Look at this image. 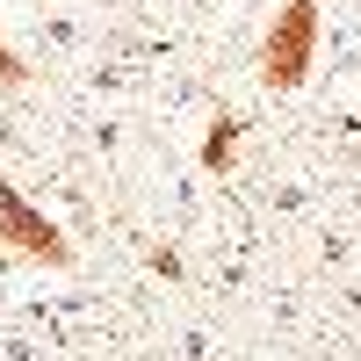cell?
Here are the masks:
<instances>
[{"mask_svg": "<svg viewBox=\"0 0 361 361\" xmlns=\"http://www.w3.org/2000/svg\"><path fill=\"white\" fill-rule=\"evenodd\" d=\"M0 246L22 253V260H44V267H73V246H66V231H58L44 209H29L22 188L8 173H0Z\"/></svg>", "mask_w": 361, "mask_h": 361, "instance_id": "cell-2", "label": "cell"}, {"mask_svg": "<svg viewBox=\"0 0 361 361\" xmlns=\"http://www.w3.org/2000/svg\"><path fill=\"white\" fill-rule=\"evenodd\" d=\"M238 137H246V116H217V123H209V137H202V166H209V173H231Z\"/></svg>", "mask_w": 361, "mask_h": 361, "instance_id": "cell-3", "label": "cell"}, {"mask_svg": "<svg viewBox=\"0 0 361 361\" xmlns=\"http://www.w3.org/2000/svg\"><path fill=\"white\" fill-rule=\"evenodd\" d=\"M318 58V0H282V15L260 37V87L267 94H296Z\"/></svg>", "mask_w": 361, "mask_h": 361, "instance_id": "cell-1", "label": "cell"}, {"mask_svg": "<svg viewBox=\"0 0 361 361\" xmlns=\"http://www.w3.org/2000/svg\"><path fill=\"white\" fill-rule=\"evenodd\" d=\"M22 80H29V66L8 51V37H0V87H22Z\"/></svg>", "mask_w": 361, "mask_h": 361, "instance_id": "cell-4", "label": "cell"}]
</instances>
